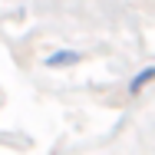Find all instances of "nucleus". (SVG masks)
I'll use <instances>...</instances> for the list:
<instances>
[{
	"mask_svg": "<svg viewBox=\"0 0 155 155\" xmlns=\"http://www.w3.org/2000/svg\"><path fill=\"white\" fill-rule=\"evenodd\" d=\"M73 63H79V53H73V50H60V53L46 56V66H73Z\"/></svg>",
	"mask_w": 155,
	"mask_h": 155,
	"instance_id": "obj_2",
	"label": "nucleus"
},
{
	"mask_svg": "<svg viewBox=\"0 0 155 155\" xmlns=\"http://www.w3.org/2000/svg\"><path fill=\"white\" fill-rule=\"evenodd\" d=\"M152 79H155V66H145L139 76H132V83H129V93H132V96H135V93H142V89H145Z\"/></svg>",
	"mask_w": 155,
	"mask_h": 155,
	"instance_id": "obj_1",
	"label": "nucleus"
}]
</instances>
